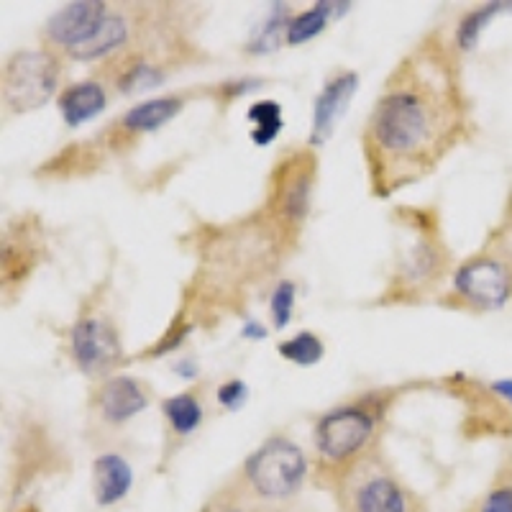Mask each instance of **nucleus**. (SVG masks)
Masks as SVG:
<instances>
[{"mask_svg":"<svg viewBox=\"0 0 512 512\" xmlns=\"http://www.w3.org/2000/svg\"><path fill=\"white\" fill-rule=\"evenodd\" d=\"M464 95L443 47H423L402 59L387 80L364 131L369 177L377 198L431 175L464 134Z\"/></svg>","mask_w":512,"mask_h":512,"instance_id":"f257e3e1","label":"nucleus"},{"mask_svg":"<svg viewBox=\"0 0 512 512\" xmlns=\"http://www.w3.org/2000/svg\"><path fill=\"white\" fill-rule=\"evenodd\" d=\"M382 410L374 402H349L333 408L315 425V451L323 469L344 466V474L364 456L377 433ZM341 474V477H344Z\"/></svg>","mask_w":512,"mask_h":512,"instance_id":"f03ea898","label":"nucleus"},{"mask_svg":"<svg viewBox=\"0 0 512 512\" xmlns=\"http://www.w3.org/2000/svg\"><path fill=\"white\" fill-rule=\"evenodd\" d=\"M308 459L303 448L285 436H272L244 461L241 482L264 502H285L303 489Z\"/></svg>","mask_w":512,"mask_h":512,"instance_id":"7ed1b4c3","label":"nucleus"},{"mask_svg":"<svg viewBox=\"0 0 512 512\" xmlns=\"http://www.w3.org/2000/svg\"><path fill=\"white\" fill-rule=\"evenodd\" d=\"M338 484L344 512H418L413 492L377 456H361Z\"/></svg>","mask_w":512,"mask_h":512,"instance_id":"20e7f679","label":"nucleus"},{"mask_svg":"<svg viewBox=\"0 0 512 512\" xmlns=\"http://www.w3.org/2000/svg\"><path fill=\"white\" fill-rule=\"evenodd\" d=\"M315 175H318V159L310 149L290 152L274 167L267 210L277 231H300L313 203Z\"/></svg>","mask_w":512,"mask_h":512,"instance_id":"39448f33","label":"nucleus"},{"mask_svg":"<svg viewBox=\"0 0 512 512\" xmlns=\"http://www.w3.org/2000/svg\"><path fill=\"white\" fill-rule=\"evenodd\" d=\"M62 64L47 49H24L6 62L3 72V100L16 116L39 111L59 88Z\"/></svg>","mask_w":512,"mask_h":512,"instance_id":"423d86ee","label":"nucleus"},{"mask_svg":"<svg viewBox=\"0 0 512 512\" xmlns=\"http://www.w3.org/2000/svg\"><path fill=\"white\" fill-rule=\"evenodd\" d=\"M454 290L477 310H500L512 297V267L502 256L479 254L454 274Z\"/></svg>","mask_w":512,"mask_h":512,"instance_id":"0eeeda50","label":"nucleus"},{"mask_svg":"<svg viewBox=\"0 0 512 512\" xmlns=\"http://www.w3.org/2000/svg\"><path fill=\"white\" fill-rule=\"evenodd\" d=\"M72 361L82 374L100 377L121 361V338L108 315L90 313L77 318L70 333Z\"/></svg>","mask_w":512,"mask_h":512,"instance_id":"6e6552de","label":"nucleus"},{"mask_svg":"<svg viewBox=\"0 0 512 512\" xmlns=\"http://www.w3.org/2000/svg\"><path fill=\"white\" fill-rule=\"evenodd\" d=\"M108 13H111L108 6L100 0H77V3L64 6L62 11L49 18L47 26H44V36L52 47L70 52L95 34V29L103 24Z\"/></svg>","mask_w":512,"mask_h":512,"instance_id":"1a4fd4ad","label":"nucleus"},{"mask_svg":"<svg viewBox=\"0 0 512 512\" xmlns=\"http://www.w3.org/2000/svg\"><path fill=\"white\" fill-rule=\"evenodd\" d=\"M149 390L134 377L116 374L100 382L93 395V408L98 418L108 425H123L149 408Z\"/></svg>","mask_w":512,"mask_h":512,"instance_id":"9d476101","label":"nucleus"},{"mask_svg":"<svg viewBox=\"0 0 512 512\" xmlns=\"http://www.w3.org/2000/svg\"><path fill=\"white\" fill-rule=\"evenodd\" d=\"M356 88H359V75L351 70L338 72L331 80L323 85V90L315 98L313 108V126H310V144L320 146L323 141L331 139L333 128L341 121V116L349 108L351 98H354Z\"/></svg>","mask_w":512,"mask_h":512,"instance_id":"9b49d317","label":"nucleus"},{"mask_svg":"<svg viewBox=\"0 0 512 512\" xmlns=\"http://www.w3.org/2000/svg\"><path fill=\"white\" fill-rule=\"evenodd\" d=\"M134 487V469L121 454H103L93 464V497L100 507L118 505Z\"/></svg>","mask_w":512,"mask_h":512,"instance_id":"f8f14e48","label":"nucleus"},{"mask_svg":"<svg viewBox=\"0 0 512 512\" xmlns=\"http://www.w3.org/2000/svg\"><path fill=\"white\" fill-rule=\"evenodd\" d=\"M105 105H108V95L98 80L77 82L59 95V113H62L64 123L72 128L93 121L105 111Z\"/></svg>","mask_w":512,"mask_h":512,"instance_id":"ddd939ff","label":"nucleus"},{"mask_svg":"<svg viewBox=\"0 0 512 512\" xmlns=\"http://www.w3.org/2000/svg\"><path fill=\"white\" fill-rule=\"evenodd\" d=\"M128 36H131V29H128L126 18L118 16V13H108V16L103 18V24L95 29V34L90 36V39L82 41L80 47L70 49L67 57L77 59V62H90V59L108 57V54L123 49Z\"/></svg>","mask_w":512,"mask_h":512,"instance_id":"4468645a","label":"nucleus"},{"mask_svg":"<svg viewBox=\"0 0 512 512\" xmlns=\"http://www.w3.org/2000/svg\"><path fill=\"white\" fill-rule=\"evenodd\" d=\"M182 105H185V100L175 98V95L146 100V103H139L121 118V126L126 128L128 134H149V131H157L164 123L172 121L182 111Z\"/></svg>","mask_w":512,"mask_h":512,"instance_id":"2eb2a0df","label":"nucleus"},{"mask_svg":"<svg viewBox=\"0 0 512 512\" xmlns=\"http://www.w3.org/2000/svg\"><path fill=\"white\" fill-rule=\"evenodd\" d=\"M349 8L351 3H328V0L315 3L310 11L292 18L290 29H287V44H290V47H300V44H305V41L315 39L318 34H323V29H326V24L331 21V18L344 16Z\"/></svg>","mask_w":512,"mask_h":512,"instance_id":"dca6fc26","label":"nucleus"},{"mask_svg":"<svg viewBox=\"0 0 512 512\" xmlns=\"http://www.w3.org/2000/svg\"><path fill=\"white\" fill-rule=\"evenodd\" d=\"M438 269H443L441 249H438L433 241L420 239L413 249L408 251V256L402 259L400 267V280L405 285H425V282L436 280Z\"/></svg>","mask_w":512,"mask_h":512,"instance_id":"f3484780","label":"nucleus"},{"mask_svg":"<svg viewBox=\"0 0 512 512\" xmlns=\"http://www.w3.org/2000/svg\"><path fill=\"white\" fill-rule=\"evenodd\" d=\"M167 77V72L157 64L146 62V59L136 57V59H128L126 64L118 67V75H116V88L121 90L123 95H134V93H146V90H154L159 88Z\"/></svg>","mask_w":512,"mask_h":512,"instance_id":"a211bd4d","label":"nucleus"},{"mask_svg":"<svg viewBox=\"0 0 512 512\" xmlns=\"http://www.w3.org/2000/svg\"><path fill=\"white\" fill-rule=\"evenodd\" d=\"M162 413L169 420V428L177 433V436H190L200 428L203 423V408H200V400L195 392H182V395L169 397L162 402Z\"/></svg>","mask_w":512,"mask_h":512,"instance_id":"6ab92c4d","label":"nucleus"},{"mask_svg":"<svg viewBox=\"0 0 512 512\" xmlns=\"http://www.w3.org/2000/svg\"><path fill=\"white\" fill-rule=\"evenodd\" d=\"M249 121H254V131H251V141L256 146H269L282 131V105L274 100H259L249 108Z\"/></svg>","mask_w":512,"mask_h":512,"instance_id":"aec40b11","label":"nucleus"},{"mask_svg":"<svg viewBox=\"0 0 512 512\" xmlns=\"http://www.w3.org/2000/svg\"><path fill=\"white\" fill-rule=\"evenodd\" d=\"M507 8H512V3H487V6H479L472 13H466L459 21V29H456V44H459V49L472 52L489 21L500 11H507Z\"/></svg>","mask_w":512,"mask_h":512,"instance_id":"412c9836","label":"nucleus"},{"mask_svg":"<svg viewBox=\"0 0 512 512\" xmlns=\"http://www.w3.org/2000/svg\"><path fill=\"white\" fill-rule=\"evenodd\" d=\"M277 351H280L282 359L292 361V364L313 367V364H318V361L323 359L326 346H323L320 336H315V333L310 331H303V333H297V336L287 338V341H282V344L277 346Z\"/></svg>","mask_w":512,"mask_h":512,"instance_id":"4be33fe9","label":"nucleus"},{"mask_svg":"<svg viewBox=\"0 0 512 512\" xmlns=\"http://www.w3.org/2000/svg\"><path fill=\"white\" fill-rule=\"evenodd\" d=\"M290 13H287V6H272V13L264 21V26L254 34L249 44L251 54H269L280 47V36L287 39V29H290Z\"/></svg>","mask_w":512,"mask_h":512,"instance_id":"5701e85b","label":"nucleus"},{"mask_svg":"<svg viewBox=\"0 0 512 512\" xmlns=\"http://www.w3.org/2000/svg\"><path fill=\"white\" fill-rule=\"evenodd\" d=\"M295 297L297 290L290 280H282L280 285L274 287L272 292V320H274V328L282 331V328L290 326L292 320V308H295Z\"/></svg>","mask_w":512,"mask_h":512,"instance_id":"b1692460","label":"nucleus"},{"mask_svg":"<svg viewBox=\"0 0 512 512\" xmlns=\"http://www.w3.org/2000/svg\"><path fill=\"white\" fill-rule=\"evenodd\" d=\"M216 397L226 410H239L249 400V387H246L244 379H228L218 387Z\"/></svg>","mask_w":512,"mask_h":512,"instance_id":"393cba45","label":"nucleus"},{"mask_svg":"<svg viewBox=\"0 0 512 512\" xmlns=\"http://www.w3.org/2000/svg\"><path fill=\"white\" fill-rule=\"evenodd\" d=\"M203 512H277V510H267V502L259 500V502H236L233 497H226V492L216 497V500L210 502Z\"/></svg>","mask_w":512,"mask_h":512,"instance_id":"a878e982","label":"nucleus"},{"mask_svg":"<svg viewBox=\"0 0 512 512\" xmlns=\"http://www.w3.org/2000/svg\"><path fill=\"white\" fill-rule=\"evenodd\" d=\"M479 512H512V484H500L484 497Z\"/></svg>","mask_w":512,"mask_h":512,"instance_id":"bb28decb","label":"nucleus"},{"mask_svg":"<svg viewBox=\"0 0 512 512\" xmlns=\"http://www.w3.org/2000/svg\"><path fill=\"white\" fill-rule=\"evenodd\" d=\"M241 336L249 338V341H262V338H267V328H264L259 320H246Z\"/></svg>","mask_w":512,"mask_h":512,"instance_id":"cd10ccee","label":"nucleus"},{"mask_svg":"<svg viewBox=\"0 0 512 512\" xmlns=\"http://www.w3.org/2000/svg\"><path fill=\"white\" fill-rule=\"evenodd\" d=\"M502 249H505V256H502V259L512 267V216L510 221H507V226L502 228Z\"/></svg>","mask_w":512,"mask_h":512,"instance_id":"c85d7f7f","label":"nucleus"},{"mask_svg":"<svg viewBox=\"0 0 512 512\" xmlns=\"http://www.w3.org/2000/svg\"><path fill=\"white\" fill-rule=\"evenodd\" d=\"M175 372L185 379H195V374H198V364H195L192 359H185L180 361V364H175Z\"/></svg>","mask_w":512,"mask_h":512,"instance_id":"c756f323","label":"nucleus"},{"mask_svg":"<svg viewBox=\"0 0 512 512\" xmlns=\"http://www.w3.org/2000/svg\"><path fill=\"white\" fill-rule=\"evenodd\" d=\"M492 390L502 397V400L512 402V379H502V382L492 384Z\"/></svg>","mask_w":512,"mask_h":512,"instance_id":"7c9ffc66","label":"nucleus"}]
</instances>
